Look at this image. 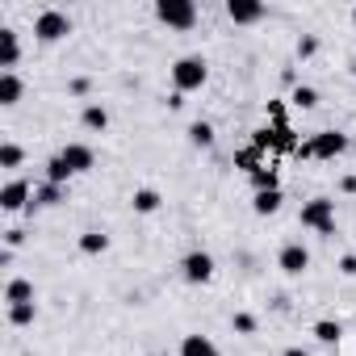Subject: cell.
<instances>
[{
    "label": "cell",
    "instance_id": "1",
    "mask_svg": "<svg viewBox=\"0 0 356 356\" xmlns=\"http://www.w3.org/2000/svg\"><path fill=\"white\" fill-rule=\"evenodd\" d=\"M206 80H210V63L202 55H181V59L172 63V88L181 92V97L185 92H197Z\"/></svg>",
    "mask_w": 356,
    "mask_h": 356
},
{
    "label": "cell",
    "instance_id": "2",
    "mask_svg": "<svg viewBox=\"0 0 356 356\" xmlns=\"http://www.w3.org/2000/svg\"><path fill=\"white\" fill-rule=\"evenodd\" d=\"M348 151V134L343 130H318V134H310L306 143H298V155L302 159H339Z\"/></svg>",
    "mask_w": 356,
    "mask_h": 356
},
{
    "label": "cell",
    "instance_id": "3",
    "mask_svg": "<svg viewBox=\"0 0 356 356\" xmlns=\"http://www.w3.org/2000/svg\"><path fill=\"white\" fill-rule=\"evenodd\" d=\"M298 222L306 231H318V235H335V202L331 197H310L298 214Z\"/></svg>",
    "mask_w": 356,
    "mask_h": 356
},
{
    "label": "cell",
    "instance_id": "4",
    "mask_svg": "<svg viewBox=\"0 0 356 356\" xmlns=\"http://www.w3.org/2000/svg\"><path fill=\"white\" fill-rule=\"evenodd\" d=\"M155 17L168 30H193L197 26V5L193 0H155Z\"/></svg>",
    "mask_w": 356,
    "mask_h": 356
},
{
    "label": "cell",
    "instance_id": "5",
    "mask_svg": "<svg viewBox=\"0 0 356 356\" xmlns=\"http://www.w3.org/2000/svg\"><path fill=\"white\" fill-rule=\"evenodd\" d=\"M34 34H38L42 42H59V38L72 34V17H67L63 9H42V13L34 17Z\"/></svg>",
    "mask_w": 356,
    "mask_h": 356
},
{
    "label": "cell",
    "instance_id": "6",
    "mask_svg": "<svg viewBox=\"0 0 356 356\" xmlns=\"http://www.w3.org/2000/svg\"><path fill=\"white\" fill-rule=\"evenodd\" d=\"M0 210H5V214L34 210V185H30V181H22V176H13V181L0 189Z\"/></svg>",
    "mask_w": 356,
    "mask_h": 356
},
{
    "label": "cell",
    "instance_id": "7",
    "mask_svg": "<svg viewBox=\"0 0 356 356\" xmlns=\"http://www.w3.org/2000/svg\"><path fill=\"white\" fill-rule=\"evenodd\" d=\"M181 277L189 281V285H210L214 281V256L210 252H189L185 260H181Z\"/></svg>",
    "mask_w": 356,
    "mask_h": 356
},
{
    "label": "cell",
    "instance_id": "8",
    "mask_svg": "<svg viewBox=\"0 0 356 356\" xmlns=\"http://www.w3.org/2000/svg\"><path fill=\"white\" fill-rule=\"evenodd\" d=\"M59 159L67 163V172H72V176H80V172H92V163H97V151H92L88 143H67V147L59 151Z\"/></svg>",
    "mask_w": 356,
    "mask_h": 356
},
{
    "label": "cell",
    "instance_id": "9",
    "mask_svg": "<svg viewBox=\"0 0 356 356\" xmlns=\"http://www.w3.org/2000/svg\"><path fill=\"white\" fill-rule=\"evenodd\" d=\"M277 268H281L285 277H302V273L310 268V252H306L302 243H285V248L277 252Z\"/></svg>",
    "mask_w": 356,
    "mask_h": 356
},
{
    "label": "cell",
    "instance_id": "10",
    "mask_svg": "<svg viewBox=\"0 0 356 356\" xmlns=\"http://www.w3.org/2000/svg\"><path fill=\"white\" fill-rule=\"evenodd\" d=\"M264 5L260 0H227V17L235 22V26H256V22H264Z\"/></svg>",
    "mask_w": 356,
    "mask_h": 356
},
{
    "label": "cell",
    "instance_id": "11",
    "mask_svg": "<svg viewBox=\"0 0 356 356\" xmlns=\"http://www.w3.org/2000/svg\"><path fill=\"white\" fill-rule=\"evenodd\" d=\"M17 59H22V42H17V30L0 26V67H5V72H13V67H17Z\"/></svg>",
    "mask_w": 356,
    "mask_h": 356
},
{
    "label": "cell",
    "instance_id": "12",
    "mask_svg": "<svg viewBox=\"0 0 356 356\" xmlns=\"http://www.w3.org/2000/svg\"><path fill=\"white\" fill-rule=\"evenodd\" d=\"M22 92H26V80L17 76V72H0V105H17L22 101Z\"/></svg>",
    "mask_w": 356,
    "mask_h": 356
},
{
    "label": "cell",
    "instance_id": "13",
    "mask_svg": "<svg viewBox=\"0 0 356 356\" xmlns=\"http://www.w3.org/2000/svg\"><path fill=\"white\" fill-rule=\"evenodd\" d=\"M59 202H67V185L42 181V185L34 189V210H38V206H42V210H51V206H59Z\"/></svg>",
    "mask_w": 356,
    "mask_h": 356
},
{
    "label": "cell",
    "instance_id": "14",
    "mask_svg": "<svg viewBox=\"0 0 356 356\" xmlns=\"http://www.w3.org/2000/svg\"><path fill=\"white\" fill-rule=\"evenodd\" d=\"M181 356H222V352H218V343L210 335H185L181 339Z\"/></svg>",
    "mask_w": 356,
    "mask_h": 356
},
{
    "label": "cell",
    "instance_id": "15",
    "mask_svg": "<svg viewBox=\"0 0 356 356\" xmlns=\"http://www.w3.org/2000/svg\"><path fill=\"white\" fill-rule=\"evenodd\" d=\"M281 202H285V193H281V189H264V193H252V210H256L260 218L277 214V210H281Z\"/></svg>",
    "mask_w": 356,
    "mask_h": 356
},
{
    "label": "cell",
    "instance_id": "16",
    "mask_svg": "<svg viewBox=\"0 0 356 356\" xmlns=\"http://www.w3.org/2000/svg\"><path fill=\"white\" fill-rule=\"evenodd\" d=\"M80 122H84V130H97V134H101V130L109 126V109L97 105V101H88V105L80 109Z\"/></svg>",
    "mask_w": 356,
    "mask_h": 356
},
{
    "label": "cell",
    "instance_id": "17",
    "mask_svg": "<svg viewBox=\"0 0 356 356\" xmlns=\"http://www.w3.org/2000/svg\"><path fill=\"white\" fill-rule=\"evenodd\" d=\"M5 302H9V306L34 302V281H26V277H13V281L5 285Z\"/></svg>",
    "mask_w": 356,
    "mask_h": 356
},
{
    "label": "cell",
    "instance_id": "18",
    "mask_svg": "<svg viewBox=\"0 0 356 356\" xmlns=\"http://www.w3.org/2000/svg\"><path fill=\"white\" fill-rule=\"evenodd\" d=\"M235 168H243L248 176H256V172L268 168V163H264V151H260V147H243V151H235Z\"/></svg>",
    "mask_w": 356,
    "mask_h": 356
},
{
    "label": "cell",
    "instance_id": "19",
    "mask_svg": "<svg viewBox=\"0 0 356 356\" xmlns=\"http://www.w3.org/2000/svg\"><path fill=\"white\" fill-rule=\"evenodd\" d=\"M130 206H134V214H155L163 206V197H159V189H134Z\"/></svg>",
    "mask_w": 356,
    "mask_h": 356
},
{
    "label": "cell",
    "instance_id": "20",
    "mask_svg": "<svg viewBox=\"0 0 356 356\" xmlns=\"http://www.w3.org/2000/svg\"><path fill=\"white\" fill-rule=\"evenodd\" d=\"M80 252H84V256H101V252H109V235L97 231V227L84 231V235H80Z\"/></svg>",
    "mask_w": 356,
    "mask_h": 356
},
{
    "label": "cell",
    "instance_id": "21",
    "mask_svg": "<svg viewBox=\"0 0 356 356\" xmlns=\"http://www.w3.org/2000/svg\"><path fill=\"white\" fill-rule=\"evenodd\" d=\"M22 163H26V147H22V143H0V168L13 172V168H22Z\"/></svg>",
    "mask_w": 356,
    "mask_h": 356
},
{
    "label": "cell",
    "instance_id": "22",
    "mask_svg": "<svg viewBox=\"0 0 356 356\" xmlns=\"http://www.w3.org/2000/svg\"><path fill=\"white\" fill-rule=\"evenodd\" d=\"M310 335H314L318 343H339V335H343V327H339L335 318H318V323L310 327Z\"/></svg>",
    "mask_w": 356,
    "mask_h": 356
},
{
    "label": "cell",
    "instance_id": "23",
    "mask_svg": "<svg viewBox=\"0 0 356 356\" xmlns=\"http://www.w3.org/2000/svg\"><path fill=\"white\" fill-rule=\"evenodd\" d=\"M289 105H293V109H314V105H318V88H310V84H298V88L289 92Z\"/></svg>",
    "mask_w": 356,
    "mask_h": 356
},
{
    "label": "cell",
    "instance_id": "24",
    "mask_svg": "<svg viewBox=\"0 0 356 356\" xmlns=\"http://www.w3.org/2000/svg\"><path fill=\"white\" fill-rule=\"evenodd\" d=\"M189 143L202 147V151H210V147H214V126H210V122H193V126H189Z\"/></svg>",
    "mask_w": 356,
    "mask_h": 356
},
{
    "label": "cell",
    "instance_id": "25",
    "mask_svg": "<svg viewBox=\"0 0 356 356\" xmlns=\"http://www.w3.org/2000/svg\"><path fill=\"white\" fill-rule=\"evenodd\" d=\"M38 318V302H22V306H9V323L13 327H30Z\"/></svg>",
    "mask_w": 356,
    "mask_h": 356
},
{
    "label": "cell",
    "instance_id": "26",
    "mask_svg": "<svg viewBox=\"0 0 356 356\" xmlns=\"http://www.w3.org/2000/svg\"><path fill=\"white\" fill-rule=\"evenodd\" d=\"M47 181H55V185H67V181H72V172H67V163H63L59 155L47 159Z\"/></svg>",
    "mask_w": 356,
    "mask_h": 356
},
{
    "label": "cell",
    "instance_id": "27",
    "mask_svg": "<svg viewBox=\"0 0 356 356\" xmlns=\"http://www.w3.org/2000/svg\"><path fill=\"white\" fill-rule=\"evenodd\" d=\"M231 327H235L239 335H256V327H260V323H256V314H248V310H235V314H231Z\"/></svg>",
    "mask_w": 356,
    "mask_h": 356
},
{
    "label": "cell",
    "instance_id": "28",
    "mask_svg": "<svg viewBox=\"0 0 356 356\" xmlns=\"http://www.w3.org/2000/svg\"><path fill=\"white\" fill-rule=\"evenodd\" d=\"M252 189H256V193H264V189H281V185H277V172H273V168H260V172L252 176Z\"/></svg>",
    "mask_w": 356,
    "mask_h": 356
},
{
    "label": "cell",
    "instance_id": "29",
    "mask_svg": "<svg viewBox=\"0 0 356 356\" xmlns=\"http://www.w3.org/2000/svg\"><path fill=\"white\" fill-rule=\"evenodd\" d=\"M318 55V38L314 34H302L298 38V59H314Z\"/></svg>",
    "mask_w": 356,
    "mask_h": 356
},
{
    "label": "cell",
    "instance_id": "30",
    "mask_svg": "<svg viewBox=\"0 0 356 356\" xmlns=\"http://www.w3.org/2000/svg\"><path fill=\"white\" fill-rule=\"evenodd\" d=\"M67 92H72V97H88V92H92V80H88V76H76V80L67 84Z\"/></svg>",
    "mask_w": 356,
    "mask_h": 356
},
{
    "label": "cell",
    "instance_id": "31",
    "mask_svg": "<svg viewBox=\"0 0 356 356\" xmlns=\"http://www.w3.org/2000/svg\"><path fill=\"white\" fill-rule=\"evenodd\" d=\"M268 122L273 126H285V105L281 101H268Z\"/></svg>",
    "mask_w": 356,
    "mask_h": 356
},
{
    "label": "cell",
    "instance_id": "32",
    "mask_svg": "<svg viewBox=\"0 0 356 356\" xmlns=\"http://www.w3.org/2000/svg\"><path fill=\"white\" fill-rule=\"evenodd\" d=\"M22 243H26V231H17V227H13V231H5V248H9V252H17Z\"/></svg>",
    "mask_w": 356,
    "mask_h": 356
},
{
    "label": "cell",
    "instance_id": "33",
    "mask_svg": "<svg viewBox=\"0 0 356 356\" xmlns=\"http://www.w3.org/2000/svg\"><path fill=\"white\" fill-rule=\"evenodd\" d=\"M339 273L343 277H356V256H339Z\"/></svg>",
    "mask_w": 356,
    "mask_h": 356
},
{
    "label": "cell",
    "instance_id": "34",
    "mask_svg": "<svg viewBox=\"0 0 356 356\" xmlns=\"http://www.w3.org/2000/svg\"><path fill=\"white\" fill-rule=\"evenodd\" d=\"M339 193H356V176H352V172H348L343 181H339Z\"/></svg>",
    "mask_w": 356,
    "mask_h": 356
},
{
    "label": "cell",
    "instance_id": "35",
    "mask_svg": "<svg viewBox=\"0 0 356 356\" xmlns=\"http://www.w3.org/2000/svg\"><path fill=\"white\" fill-rule=\"evenodd\" d=\"M281 356H310V352H306V348H298V343H293V348H285V352H281Z\"/></svg>",
    "mask_w": 356,
    "mask_h": 356
},
{
    "label": "cell",
    "instance_id": "36",
    "mask_svg": "<svg viewBox=\"0 0 356 356\" xmlns=\"http://www.w3.org/2000/svg\"><path fill=\"white\" fill-rule=\"evenodd\" d=\"M352 22H356V5H352Z\"/></svg>",
    "mask_w": 356,
    "mask_h": 356
},
{
    "label": "cell",
    "instance_id": "37",
    "mask_svg": "<svg viewBox=\"0 0 356 356\" xmlns=\"http://www.w3.org/2000/svg\"><path fill=\"white\" fill-rule=\"evenodd\" d=\"M147 356H155V352H147Z\"/></svg>",
    "mask_w": 356,
    "mask_h": 356
}]
</instances>
